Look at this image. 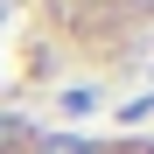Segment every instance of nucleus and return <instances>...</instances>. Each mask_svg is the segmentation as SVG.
<instances>
[{
  "instance_id": "obj_1",
  "label": "nucleus",
  "mask_w": 154,
  "mask_h": 154,
  "mask_svg": "<svg viewBox=\"0 0 154 154\" xmlns=\"http://www.w3.org/2000/svg\"><path fill=\"white\" fill-rule=\"evenodd\" d=\"M42 154H91L84 140H42Z\"/></svg>"
},
{
  "instance_id": "obj_2",
  "label": "nucleus",
  "mask_w": 154,
  "mask_h": 154,
  "mask_svg": "<svg viewBox=\"0 0 154 154\" xmlns=\"http://www.w3.org/2000/svg\"><path fill=\"white\" fill-rule=\"evenodd\" d=\"M14 133H21V126H14V119H0V147H7V140H14Z\"/></svg>"
},
{
  "instance_id": "obj_3",
  "label": "nucleus",
  "mask_w": 154,
  "mask_h": 154,
  "mask_svg": "<svg viewBox=\"0 0 154 154\" xmlns=\"http://www.w3.org/2000/svg\"><path fill=\"white\" fill-rule=\"evenodd\" d=\"M147 105H154V98H147Z\"/></svg>"
}]
</instances>
